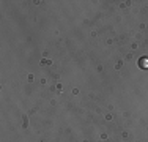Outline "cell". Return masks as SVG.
Instances as JSON below:
<instances>
[{
    "instance_id": "obj_1",
    "label": "cell",
    "mask_w": 148,
    "mask_h": 142,
    "mask_svg": "<svg viewBox=\"0 0 148 142\" xmlns=\"http://www.w3.org/2000/svg\"><path fill=\"white\" fill-rule=\"evenodd\" d=\"M139 66L142 70L148 68V57H140V59H139Z\"/></svg>"
}]
</instances>
